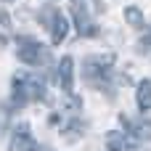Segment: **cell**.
Segmentation results:
<instances>
[{"mask_svg":"<svg viewBox=\"0 0 151 151\" xmlns=\"http://www.w3.org/2000/svg\"><path fill=\"white\" fill-rule=\"evenodd\" d=\"M11 88H13V104L16 106H24L29 101H42L45 98V85L35 74H16Z\"/></svg>","mask_w":151,"mask_h":151,"instance_id":"obj_1","label":"cell"},{"mask_svg":"<svg viewBox=\"0 0 151 151\" xmlns=\"http://www.w3.org/2000/svg\"><path fill=\"white\" fill-rule=\"evenodd\" d=\"M40 21L48 27V32H50V42H53V45H58V42L66 40V29H69V24H66V16L58 13V8H45V11L40 13Z\"/></svg>","mask_w":151,"mask_h":151,"instance_id":"obj_4","label":"cell"},{"mask_svg":"<svg viewBox=\"0 0 151 151\" xmlns=\"http://www.w3.org/2000/svg\"><path fill=\"white\" fill-rule=\"evenodd\" d=\"M11 151H37V143H35V138H32L27 122L16 125V130H13V135H11Z\"/></svg>","mask_w":151,"mask_h":151,"instance_id":"obj_5","label":"cell"},{"mask_svg":"<svg viewBox=\"0 0 151 151\" xmlns=\"http://www.w3.org/2000/svg\"><path fill=\"white\" fill-rule=\"evenodd\" d=\"M135 101H138V109H141V111H149L151 109V80H143V82L138 85Z\"/></svg>","mask_w":151,"mask_h":151,"instance_id":"obj_9","label":"cell"},{"mask_svg":"<svg viewBox=\"0 0 151 151\" xmlns=\"http://www.w3.org/2000/svg\"><path fill=\"white\" fill-rule=\"evenodd\" d=\"M19 58L29 66H40V64L50 61V53L42 42L32 40V37H19Z\"/></svg>","mask_w":151,"mask_h":151,"instance_id":"obj_3","label":"cell"},{"mask_svg":"<svg viewBox=\"0 0 151 151\" xmlns=\"http://www.w3.org/2000/svg\"><path fill=\"white\" fill-rule=\"evenodd\" d=\"M114 61H117L114 53H101V56H90V58H85V64H82V74H85V80H88L90 85L101 88V85L106 82V77H109Z\"/></svg>","mask_w":151,"mask_h":151,"instance_id":"obj_2","label":"cell"},{"mask_svg":"<svg viewBox=\"0 0 151 151\" xmlns=\"http://www.w3.org/2000/svg\"><path fill=\"white\" fill-rule=\"evenodd\" d=\"M119 122L130 130V135L135 141H143V143H151V122L149 119H141V122H130L127 117H119Z\"/></svg>","mask_w":151,"mask_h":151,"instance_id":"obj_7","label":"cell"},{"mask_svg":"<svg viewBox=\"0 0 151 151\" xmlns=\"http://www.w3.org/2000/svg\"><path fill=\"white\" fill-rule=\"evenodd\" d=\"M58 82H61L64 93H72V88H74V58L72 56L61 58V64H58Z\"/></svg>","mask_w":151,"mask_h":151,"instance_id":"obj_6","label":"cell"},{"mask_svg":"<svg viewBox=\"0 0 151 151\" xmlns=\"http://www.w3.org/2000/svg\"><path fill=\"white\" fill-rule=\"evenodd\" d=\"M141 48H149V50H151V32L143 37V40H141Z\"/></svg>","mask_w":151,"mask_h":151,"instance_id":"obj_12","label":"cell"},{"mask_svg":"<svg viewBox=\"0 0 151 151\" xmlns=\"http://www.w3.org/2000/svg\"><path fill=\"white\" fill-rule=\"evenodd\" d=\"M125 21H127L130 27H135V29H143V13H141L135 5H130V8L125 11Z\"/></svg>","mask_w":151,"mask_h":151,"instance_id":"obj_11","label":"cell"},{"mask_svg":"<svg viewBox=\"0 0 151 151\" xmlns=\"http://www.w3.org/2000/svg\"><path fill=\"white\" fill-rule=\"evenodd\" d=\"M106 149L109 151H125L127 149V138H125L122 133L111 130V133H106Z\"/></svg>","mask_w":151,"mask_h":151,"instance_id":"obj_10","label":"cell"},{"mask_svg":"<svg viewBox=\"0 0 151 151\" xmlns=\"http://www.w3.org/2000/svg\"><path fill=\"white\" fill-rule=\"evenodd\" d=\"M72 16H74V21H77V32L80 35H85V37H96L98 35V29H96V24L90 21V16H88V11L85 8H72Z\"/></svg>","mask_w":151,"mask_h":151,"instance_id":"obj_8","label":"cell"}]
</instances>
